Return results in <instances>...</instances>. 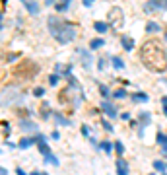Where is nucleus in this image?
<instances>
[{
    "label": "nucleus",
    "mask_w": 167,
    "mask_h": 175,
    "mask_svg": "<svg viewBox=\"0 0 167 175\" xmlns=\"http://www.w3.org/2000/svg\"><path fill=\"white\" fill-rule=\"evenodd\" d=\"M140 60L142 64L155 74L167 70V51L163 49L159 39H148L140 47Z\"/></svg>",
    "instance_id": "f257e3e1"
},
{
    "label": "nucleus",
    "mask_w": 167,
    "mask_h": 175,
    "mask_svg": "<svg viewBox=\"0 0 167 175\" xmlns=\"http://www.w3.org/2000/svg\"><path fill=\"white\" fill-rule=\"evenodd\" d=\"M47 24H49L51 35H53L55 39L59 41V43L66 45V43H70V41L76 39V29H74V25H70L68 22H62L60 18H55V16H51Z\"/></svg>",
    "instance_id": "f03ea898"
},
{
    "label": "nucleus",
    "mask_w": 167,
    "mask_h": 175,
    "mask_svg": "<svg viewBox=\"0 0 167 175\" xmlns=\"http://www.w3.org/2000/svg\"><path fill=\"white\" fill-rule=\"evenodd\" d=\"M107 22L109 25L117 31V29H121L123 25H124V14H123V10L119 8V6H113L111 10H109V14H107Z\"/></svg>",
    "instance_id": "7ed1b4c3"
},
{
    "label": "nucleus",
    "mask_w": 167,
    "mask_h": 175,
    "mask_svg": "<svg viewBox=\"0 0 167 175\" xmlns=\"http://www.w3.org/2000/svg\"><path fill=\"white\" fill-rule=\"evenodd\" d=\"M35 72H37V66H35L33 62H29V60L22 62V64L16 68V74H23V76H33Z\"/></svg>",
    "instance_id": "20e7f679"
},
{
    "label": "nucleus",
    "mask_w": 167,
    "mask_h": 175,
    "mask_svg": "<svg viewBox=\"0 0 167 175\" xmlns=\"http://www.w3.org/2000/svg\"><path fill=\"white\" fill-rule=\"evenodd\" d=\"M22 2H23V6L27 8V12H29L31 16H39L41 8H39V4L35 2V0H22Z\"/></svg>",
    "instance_id": "39448f33"
},
{
    "label": "nucleus",
    "mask_w": 167,
    "mask_h": 175,
    "mask_svg": "<svg viewBox=\"0 0 167 175\" xmlns=\"http://www.w3.org/2000/svg\"><path fill=\"white\" fill-rule=\"evenodd\" d=\"M115 167H117V173L119 175H128V171H130L126 160H123V158H117V166H115Z\"/></svg>",
    "instance_id": "423d86ee"
},
{
    "label": "nucleus",
    "mask_w": 167,
    "mask_h": 175,
    "mask_svg": "<svg viewBox=\"0 0 167 175\" xmlns=\"http://www.w3.org/2000/svg\"><path fill=\"white\" fill-rule=\"evenodd\" d=\"M121 45H123L124 51H132L134 49V39H130L128 35H123L121 37Z\"/></svg>",
    "instance_id": "0eeeda50"
},
{
    "label": "nucleus",
    "mask_w": 167,
    "mask_h": 175,
    "mask_svg": "<svg viewBox=\"0 0 167 175\" xmlns=\"http://www.w3.org/2000/svg\"><path fill=\"white\" fill-rule=\"evenodd\" d=\"M101 109L105 111L109 117H117V111H115V107L111 105V101H101Z\"/></svg>",
    "instance_id": "6e6552de"
},
{
    "label": "nucleus",
    "mask_w": 167,
    "mask_h": 175,
    "mask_svg": "<svg viewBox=\"0 0 167 175\" xmlns=\"http://www.w3.org/2000/svg\"><path fill=\"white\" fill-rule=\"evenodd\" d=\"M80 55H82V60H84V68H90L91 55H90V53H86V51H82V49H80Z\"/></svg>",
    "instance_id": "1a4fd4ad"
},
{
    "label": "nucleus",
    "mask_w": 167,
    "mask_h": 175,
    "mask_svg": "<svg viewBox=\"0 0 167 175\" xmlns=\"http://www.w3.org/2000/svg\"><path fill=\"white\" fill-rule=\"evenodd\" d=\"M20 126H22V130H35L37 126H35L31 121H25V119H22V123H20Z\"/></svg>",
    "instance_id": "9d476101"
},
{
    "label": "nucleus",
    "mask_w": 167,
    "mask_h": 175,
    "mask_svg": "<svg viewBox=\"0 0 167 175\" xmlns=\"http://www.w3.org/2000/svg\"><path fill=\"white\" fill-rule=\"evenodd\" d=\"M150 4H152L154 8H158V10L167 8V0H150Z\"/></svg>",
    "instance_id": "9b49d317"
},
{
    "label": "nucleus",
    "mask_w": 167,
    "mask_h": 175,
    "mask_svg": "<svg viewBox=\"0 0 167 175\" xmlns=\"http://www.w3.org/2000/svg\"><path fill=\"white\" fill-rule=\"evenodd\" d=\"M39 152L43 154L45 158L51 156V148H49V144H47V142H39Z\"/></svg>",
    "instance_id": "f8f14e48"
},
{
    "label": "nucleus",
    "mask_w": 167,
    "mask_h": 175,
    "mask_svg": "<svg viewBox=\"0 0 167 175\" xmlns=\"http://www.w3.org/2000/svg\"><path fill=\"white\" fill-rule=\"evenodd\" d=\"M158 142L161 144V148H163V152L167 154V134H161V132H158Z\"/></svg>",
    "instance_id": "ddd939ff"
},
{
    "label": "nucleus",
    "mask_w": 167,
    "mask_h": 175,
    "mask_svg": "<svg viewBox=\"0 0 167 175\" xmlns=\"http://www.w3.org/2000/svg\"><path fill=\"white\" fill-rule=\"evenodd\" d=\"M148 123H150V113L142 111L140 113V126H148Z\"/></svg>",
    "instance_id": "4468645a"
},
{
    "label": "nucleus",
    "mask_w": 167,
    "mask_h": 175,
    "mask_svg": "<svg viewBox=\"0 0 167 175\" xmlns=\"http://www.w3.org/2000/svg\"><path fill=\"white\" fill-rule=\"evenodd\" d=\"M93 27H95L97 33H105L109 25H107V24H103V22H95V24H93Z\"/></svg>",
    "instance_id": "2eb2a0df"
},
{
    "label": "nucleus",
    "mask_w": 167,
    "mask_h": 175,
    "mask_svg": "<svg viewBox=\"0 0 167 175\" xmlns=\"http://www.w3.org/2000/svg\"><path fill=\"white\" fill-rule=\"evenodd\" d=\"M154 169H155V171H159V173H165L167 171V166H165V163L163 162H154Z\"/></svg>",
    "instance_id": "dca6fc26"
},
{
    "label": "nucleus",
    "mask_w": 167,
    "mask_h": 175,
    "mask_svg": "<svg viewBox=\"0 0 167 175\" xmlns=\"http://www.w3.org/2000/svg\"><path fill=\"white\" fill-rule=\"evenodd\" d=\"M55 121H56L59 125H62V126H68V125H70V121H68V119H64V117L59 115V113H55Z\"/></svg>",
    "instance_id": "f3484780"
},
{
    "label": "nucleus",
    "mask_w": 167,
    "mask_h": 175,
    "mask_svg": "<svg viewBox=\"0 0 167 175\" xmlns=\"http://www.w3.org/2000/svg\"><path fill=\"white\" fill-rule=\"evenodd\" d=\"M113 66L117 68V70H123V68H124V62H123V58H119V57H113Z\"/></svg>",
    "instance_id": "a211bd4d"
},
{
    "label": "nucleus",
    "mask_w": 167,
    "mask_h": 175,
    "mask_svg": "<svg viewBox=\"0 0 167 175\" xmlns=\"http://www.w3.org/2000/svg\"><path fill=\"white\" fill-rule=\"evenodd\" d=\"M103 45H105V41H103V39H93L90 43V49H101Z\"/></svg>",
    "instance_id": "6ab92c4d"
},
{
    "label": "nucleus",
    "mask_w": 167,
    "mask_h": 175,
    "mask_svg": "<svg viewBox=\"0 0 167 175\" xmlns=\"http://www.w3.org/2000/svg\"><path fill=\"white\" fill-rule=\"evenodd\" d=\"M33 142H37V140H31V138H22V140H20V148H22V150H23V148H29L31 144H33Z\"/></svg>",
    "instance_id": "aec40b11"
},
{
    "label": "nucleus",
    "mask_w": 167,
    "mask_h": 175,
    "mask_svg": "<svg viewBox=\"0 0 167 175\" xmlns=\"http://www.w3.org/2000/svg\"><path fill=\"white\" fill-rule=\"evenodd\" d=\"M41 117L43 119H49L51 113H49V103H43V107H41Z\"/></svg>",
    "instance_id": "412c9836"
},
{
    "label": "nucleus",
    "mask_w": 167,
    "mask_h": 175,
    "mask_svg": "<svg viewBox=\"0 0 167 175\" xmlns=\"http://www.w3.org/2000/svg\"><path fill=\"white\" fill-rule=\"evenodd\" d=\"M132 101H148V95H146V93H134L132 95Z\"/></svg>",
    "instance_id": "4be33fe9"
},
{
    "label": "nucleus",
    "mask_w": 167,
    "mask_h": 175,
    "mask_svg": "<svg viewBox=\"0 0 167 175\" xmlns=\"http://www.w3.org/2000/svg\"><path fill=\"white\" fill-rule=\"evenodd\" d=\"M113 97H115V99H123V97H126V92H124L123 88H121V89H115Z\"/></svg>",
    "instance_id": "5701e85b"
},
{
    "label": "nucleus",
    "mask_w": 167,
    "mask_h": 175,
    "mask_svg": "<svg viewBox=\"0 0 167 175\" xmlns=\"http://www.w3.org/2000/svg\"><path fill=\"white\" fill-rule=\"evenodd\" d=\"M146 31H161V27L158 24H154V22H148V25H146Z\"/></svg>",
    "instance_id": "b1692460"
},
{
    "label": "nucleus",
    "mask_w": 167,
    "mask_h": 175,
    "mask_svg": "<svg viewBox=\"0 0 167 175\" xmlns=\"http://www.w3.org/2000/svg\"><path fill=\"white\" fill-rule=\"evenodd\" d=\"M115 150H117V154H119V156H123V154H124V146H123V142H115Z\"/></svg>",
    "instance_id": "393cba45"
},
{
    "label": "nucleus",
    "mask_w": 167,
    "mask_h": 175,
    "mask_svg": "<svg viewBox=\"0 0 167 175\" xmlns=\"http://www.w3.org/2000/svg\"><path fill=\"white\" fill-rule=\"evenodd\" d=\"M59 80H60V76H59V74H51L49 84H51V86H56V84H59Z\"/></svg>",
    "instance_id": "a878e982"
},
{
    "label": "nucleus",
    "mask_w": 167,
    "mask_h": 175,
    "mask_svg": "<svg viewBox=\"0 0 167 175\" xmlns=\"http://www.w3.org/2000/svg\"><path fill=\"white\" fill-rule=\"evenodd\" d=\"M47 162H49V163H53V166H59V160H56L53 154H51V156H47Z\"/></svg>",
    "instance_id": "bb28decb"
},
{
    "label": "nucleus",
    "mask_w": 167,
    "mask_h": 175,
    "mask_svg": "<svg viewBox=\"0 0 167 175\" xmlns=\"http://www.w3.org/2000/svg\"><path fill=\"white\" fill-rule=\"evenodd\" d=\"M99 92H101L103 97H109V89H107V86H99Z\"/></svg>",
    "instance_id": "cd10ccee"
},
{
    "label": "nucleus",
    "mask_w": 167,
    "mask_h": 175,
    "mask_svg": "<svg viewBox=\"0 0 167 175\" xmlns=\"http://www.w3.org/2000/svg\"><path fill=\"white\" fill-rule=\"evenodd\" d=\"M101 126H103V129H105V130H109V132L113 130V126H111V123H107V121H101Z\"/></svg>",
    "instance_id": "c85d7f7f"
},
{
    "label": "nucleus",
    "mask_w": 167,
    "mask_h": 175,
    "mask_svg": "<svg viewBox=\"0 0 167 175\" xmlns=\"http://www.w3.org/2000/svg\"><path fill=\"white\" fill-rule=\"evenodd\" d=\"M101 148H103L105 152H111V148H113V146L109 144V142H105V140H103V142H101Z\"/></svg>",
    "instance_id": "c756f323"
},
{
    "label": "nucleus",
    "mask_w": 167,
    "mask_h": 175,
    "mask_svg": "<svg viewBox=\"0 0 167 175\" xmlns=\"http://www.w3.org/2000/svg\"><path fill=\"white\" fill-rule=\"evenodd\" d=\"M33 93L37 95V97H41V95L45 93V89H43V88H35V89H33Z\"/></svg>",
    "instance_id": "7c9ffc66"
},
{
    "label": "nucleus",
    "mask_w": 167,
    "mask_h": 175,
    "mask_svg": "<svg viewBox=\"0 0 167 175\" xmlns=\"http://www.w3.org/2000/svg\"><path fill=\"white\" fill-rule=\"evenodd\" d=\"M93 2H95V0H82V4L86 8H90V6H93Z\"/></svg>",
    "instance_id": "2f4dec72"
},
{
    "label": "nucleus",
    "mask_w": 167,
    "mask_h": 175,
    "mask_svg": "<svg viewBox=\"0 0 167 175\" xmlns=\"http://www.w3.org/2000/svg\"><path fill=\"white\" fill-rule=\"evenodd\" d=\"M55 8H56V12H64V10L68 8V6H64V4H56Z\"/></svg>",
    "instance_id": "473e14b6"
},
{
    "label": "nucleus",
    "mask_w": 167,
    "mask_h": 175,
    "mask_svg": "<svg viewBox=\"0 0 167 175\" xmlns=\"http://www.w3.org/2000/svg\"><path fill=\"white\" fill-rule=\"evenodd\" d=\"M82 134H84V136H90V129H87V126H86V125H84V126H82Z\"/></svg>",
    "instance_id": "72a5a7b5"
},
{
    "label": "nucleus",
    "mask_w": 167,
    "mask_h": 175,
    "mask_svg": "<svg viewBox=\"0 0 167 175\" xmlns=\"http://www.w3.org/2000/svg\"><path fill=\"white\" fill-rule=\"evenodd\" d=\"M2 126H4V134H10V125L8 123H2Z\"/></svg>",
    "instance_id": "f704fd0d"
},
{
    "label": "nucleus",
    "mask_w": 167,
    "mask_h": 175,
    "mask_svg": "<svg viewBox=\"0 0 167 175\" xmlns=\"http://www.w3.org/2000/svg\"><path fill=\"white\" fill-rule=\"evenodd\" d=\"M161 103H163V113L167 115V97H163V99H161Z\"/></svg>",
    "instance_id": "c9c22d12"
},
{
    "label": "nucleus",
    "mask_w": 167,
    "mask_h": 175,
    "mask_svg": "<svg viewBox=\"0 0 167 175\" xmlns=\"http://www.w3.org/2000/svg\"><path fill=\"white\" fill-rule=\"evenodd\" d=\"M97 66H99V70H103V68H105V62H103V58H99V64H97Z\"/></svg>",
    "instance_id": "e433bc0d"
},
{
    "label": "nucleus",
    "mask_w": 167,
    "mask_h": 175,
    "mask_svg": "<svg viewBox=\"0 0 167 175\" xmlns=\"http://www.w3.org/2000/svg\"><path fill=\"white\" fill-rule=\"evenodd\" d=\"M16 58H18V55H8V62H14Z\"/></svg>",
    "instance_id": "4c0bfd02"
},
{
    "label": "nucleus",
    "mask_w": 167,
    "mask_h": 175,
    "mask_svg": "<svg viewBox=\"0 0 167 175\" xmlns=\"http://www.w3.org/2000/svg\"><path fill=\"white\" fill-rule=\"evenodd\" d=\"M55 2H56V0H45V4H47V6H53Z\"/></svg>",
    "instance_id": "58836bf2"
},
{
    "label": "nucleus",
    "mask_w": 167,
    "mask_h": 175,
    "mask_svg": "<svg viewBox=\"0 0 167 175\" xmlns=\"http://www.w3.org/2000/svg\"><path fill=\"white\" fill-rule=\"evenodd\" d=\"M62 4H64V6H70V0H62Z\"/></svg>",
    "instance_id": "ea45409f"
},
{
    "label": "nucleus",
    "mask_w": 167,
    "mask_h": 175,
    "mask_svg": "<svg viewBox=\"0 0 167 175\" xmlns=\"http://www.w3.org/2000/svg\"><path fill=\"white\" fill-rule=\"evenodd\" d=\"M165 39H167V29H165Z\"/></svg>",
    "instance_id": "a19ab883"
}]
</instances>
